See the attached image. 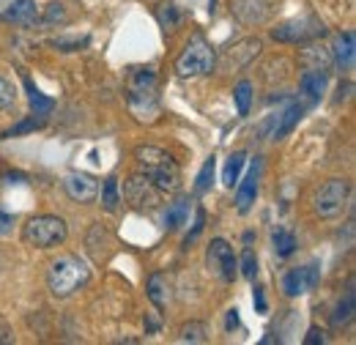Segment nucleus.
<instances>
[{"label": "nucleus", "mask_w": 356, "mask_h": 345, "mask_svg": "<svg viewBox=\"0 0 356 345\" xmlns=\"http://www.w3.org/2000/svg\"><path fill=\"white\" fill-rule=\"evenodd\" d=\"M90 280L88 263L80 255H60L49 263L47 268V285L55 299H69L80 288H86Z\"/></svg>", "instance_id": "obj_1"}, {"label": "nucleus", "mask_w": 356, "mask_h": 345, "mask_svg": "<svg viewBox=\"0 0 356 345\" xmlns=\"http://www.w3.org/2000/svg\"><path fill=\"white\" fill-rule=\"evenodd\" d=\"M134 159L140 165V172L145 178H151V184L159 192H176L181 186V170H178L176 159L168 151L154 148V145H140L134 151Z\"/></svg>", "instance_id": "obj_2"}, {"label": "nucleus", "mask_w": 356, "mask_h": 345, "mask_svg": "<svg viewBox=\"0 0 356 345\" xmlns=\"http://www.w3.org/2000/svg\"><path fill=\"white\" fill-rule=\"evenodd\" d=\"M214 66H217V55H214L211 44L197 33L186 42L184 52L178 55L176 74L178 77H206L214 72Z\"/></svg>", "instance_id": "obj_3"}, {"label": "nucleus", "mask_w": 356, "mask_h": 345, "mask_svg": "<svg viewBox=\"0 0 356 345\" xmlns=\"http://www.w3.org/2000/svg\"><path fill=\"white\" fill-rule=\"evenodd\" d=\"M69 236V227L60 216H33L28 219V225L22 227V241L28 247H36V250H52L58 244H63Z\"/></svg>", "instance_id": "obj_4"}, {"label": "nucleus", "mask_w": 356, "mask_h": 345, "mask_svg": "<svg viewBox=\"0 0 356 345\" xmlns=\"http://www.w3.org/2000/svg\"><path fill=\"white\" fill-rule=\"evenodd\" d=\"M348 195H351V186H348L346 178H329V181H323L318 186L312 209L321 219H334V216L343 214V209L348 206Z\"/></svg>", "instance_id": "obj_5"}, {"label": "nucleus", "mask_w": 356, "mask_h": 345, "mask_svg": "<svg viewBox=\"0 0 356 345\" xmlns=\"http://www.w3.org/2000/svg\"><path fill=\"white\" fill-rule=\"evenodd\" d=\"M326 33L323 22L315 19L312 14H305V17H296V19H288L282 25H277L271 31V39L277 42H288V44H307L312 39H321Z\"/></svg>", "instance_id": "obj_6"}, {"label": "nucleus", "mask_w": 356, "mask_h": 345, "mask_svg": "<svg viewBox=\"0 0 356 345\" xmlns=\"http://www.w3.org/2000/svg\"><path fill=\"white\" fill-rule=\"evenodd\" d=\"M206 266L222 282H233L238 277V258L233 255V247L225 239H214L209 244V250H206Z\"/></svg>", "instance_id": "obj_7"}, {"label": "nucleus", "mask_w": 356, "mask_h": 345, "mask_svg": "<svg viewBox=\"0 0 356 345\" xmlns=\"http://www.w3.org/2000/svg\"><path fill=\"white\" fill-rule=\"evenodd\" d=\"M124 198L132 203L134 209H156L159 200H162V192L151 184V178H145L143 172H137L132 178H127Z\"/></svg>", "instance_id": "obj_8"}, {"label": "nucleus", "mask_w": 356, "mask_h": 345, "mask_svg": "<svg viewBox=\"0 0 356 345\" xmlns=\"http://www.w3.org/2000/svg\"><path fill=\"white\" fill-rule=\"evenodd\" d=\"M321 280V268L310 263V266H299V268H291L282 274V294L288 299H296V296H305L307 291H312Z\"/></svg>", "instance_id": "obj_9"}, {"label": "nucleus", "mask_w": 356, "mask_h": 345, "mask_svg": "<svg viewBox=\"0 0 356 345\" xmlns=\"http://www.w3.org/2000/svg\"><path fill=\"white\" fill-rule=\"evenodd\" d=\"M63 189L74 203H83V206H88L99 198V181L88 172H69L63 178Z\"/></svg>", "instance_id": "obj_10"}, {"label": "nucleus", "mask_w": 356, "mask_h": 345, "mask_svg": "<svg viewBox=\"0 0 356 345\" xmlns=\"http://www.w3.org/2000/svg\"><path fill=\"white\" fill-rule=\"evenodd\" d=\"M271 0H233V14L241 25H261L271 17Z\"/></svg>", "instance_id": "obj_11"}, {"label": "nucleus", "mask_w": 356, "mask_h": 345, "mask_svg": "<svg viewBox=\"0 0 356 345\" xmlns=\"http://www.w3.org/2000/svg\"><path fill=\"white\" fill-rule=\"evenodd\" d=\"M261 162H255L250 172L244 175V178H238V189H236V209H238V214H247L250 209H252V203H255V198H258V184H261Z\"/></svg>", "instance_id": "obj_12"}, {"label": "nucleus", "mask_w": 356, "mask_h": 345, "mask_svg": "<svg viewBox=\"0 0 356 345\" xmlns=\"http://www.w3.org/2000/svg\"><path fill=\"white\" fill-rule=\"evenodd\" d=\"M0 19L17 25H33L39 19L36 0H0Z\"/></svg>", "instance_id": "obj_13"}, {"label": "nucleus", "mask_w": 356, "mask_h": 345, "mask_svg": "<svg viewBox=\"0 0 356 345\" xmlns=\"http://www.w3.org/2000/svg\"><path fill=\"white\" fill-rule=\"evenodd\" d=\"M299 88H302V96H305L307 102H318V99L323 96V90H326V72H321V69H307V72L302 74V80H299Z\"/></svg>", "instance_id": "obj_14"}, {"label": "nucleus", "mask_w": 356, "mask_h": 345, "mask_svg": "<svg viewBox=\"0 0 356 345\" xmlns=\"http://www.w3.org/2000/svg\"><path fill=\"white\" fill-rule=\"evenodd\" d=\"M354 58H356V36L354 31H346L334 42V63L340 69H351L354 66Z\"/></svg>", "instance_id": "obj_15"}, {"label": "nucleus", "mask_w": 356, "mask_h": 345, "mask_svg": "<svg viewBox=\"0 0 356 345\" xmlns=\"http://www.w3.org/2000/svg\"><path fill=\"white\" fill-rule=\"evenodd\" d=\"M148 299L156 310H165L170 304V282L165 274H151L148 277Z\"/></svg>", "instance_id": "obj_16"}, {"label": "nucleus", "mask_w": 356, "mask_h": 345, "mask_svg": "<svg viewBox=\"0 0 356 345\" xmlns=\"http://www.w3.org/2000/svg\"><path fill=\"white\" fill-rule=\"evenodd\" d=\"M354 312H356V294H354V282L348 285V291H346V296L337 302L334 307V312H332V323L340 329V326H348L351 321H354Z\"/></svg>", "instance_id": "obj_17"}, {"label": "nucleus", "mask_w": 356, "mask_h": 345, "mask_svg": "<svg viewBox=\"0 0 356 345\" xmlns=\"http://www.w3.org/2000/svg\"><path fill=\"white\" fill-rule=\"evenodd\" d=\"M189 209H192V200H189V198H178L176 203H170L168 211H165V227H168V230L184 227L186 219H189Z\"/></svg>", "instance_id": "obj_18"}, {"label": "nucleus", "mask_w": 356, "mask_h": 345, "mask_svg": "<svg viewBox=\"0 0 356 345\" xmlns=\"http://www.w3.org/2000/svg\"><path fill=\"white\" fill-rule=\"evenodd\" d=\"M302 113H305V107H302L299 102L288 104V107H285V113H282V115H277V124H274V131H271V137H282V134H288V131H291L293 127H296V124H299Z\"/></svg>", "instance_id": "obj_19"}, {"label": "nucleus", "mask_w": 356, "mask_h": 345, "mask_svg": "<svg viewBox=\"0 0 356 345\" xmlns=\"http://www.w3.org/2000/svg\"><path fill=\"white\" fill-rule=\"evenodd\" d=\"M244 165H247V154H244V151L230 154V159L225 162V170H222V184L227 189H233V186L238 184V175L244 170Z\"/></svg>", "instance_id": "obj_20"}, {"label": "nucleus", "mask_w": 356, "mask_h": 345, "mask_svg": "<svg viewBox=\"0 0 356 345\" xmlns=\"http://www.w3.org/2000/svg\"><path fill=\"white\" fill-rule=\"evenodd\" d=\"M156 74L154 69H137L132 74V99L134 96H154Z\"/></svg>", "instance_id": "obj_21"}, {"label": "nucleus", "mask_w": 356, "mask_h": 345, "mask_svg": "<svg viewBox=\"0 0 356 345\" xmlns=\"http://www.w3.org/2000/svg\"><path fill=\"white\" fill-rule=\"evenodd\" d=\"M271 244H274V252H277V258H291V255H293V250H296V236H293L291 230L280 227V230H274V236H271Z\"/></svg>", "instance_id": "obj_22"}, {"label": "nucleus", "mask_w": 356, "mask_h": 345, "mask_svg": "<svg viewBox=\"0 0 356 345\" xmlns=\"http://www.w3.org/2000/svg\"><path fill=\"white\" fill-rule=\"evenodd\" d=\"M22 83H25V90H28V102H31V107L36 110V115H47V113L52 110V104H55V102H52V99H47L44 93H42L39 88L33 86L28 77H25Z\"/></svg>", "instance_id": "obj_23"}, {"label": "nucleus", "mask_w": 356, "mask_h": 345, "mask_svg": "<svg viewBox=\"0 0 356 345\" xmlns=\"http://www.w3.org/2000/svg\"><path fill=\"white\" fill-rule=\"evenodd\" d=\"M178 337H181L184 343H206V340H209V326L200 323V321H189V323L181 326Z\"/></svg>", "instance_id": "obj_24"}, {"label": "nucleus", "mask_w": 356, "mask_h": 345, "mask_svg": "<svg viewBox=\"0 0 356 345\" xmlns=\"http://www.w3.org/2000/svg\"><path fill=\"white\" fill-rule=\"evenodd\" d=\"M214 170H217V159L209 157V159L203 162L200 172H197V181H195V192H197V195H203V192L211 189V184H214Z\"/></svg>", "instance_id": "obj_25"}, {"label": "nucleus", "mask_w": 356, "mask_h": 345, "mask_svg": "<svg viewBox=\"0 0 356 345\" xmlns=\"http://www.w3.org/2000/svg\"><path fill=\"white\" fill-rule=\"evenodd\" d=\"M233 96H236V107H238V115H247L250 113V104H252V83L250 80H241L236 90H233Z\"/></svg>", "instance_id": "obj_26"}, {"label": "nucleus", "mask_w": 356, "mask_h": 345, "mask_svg": "<svg viewBox=\"0 0 356 345\" xmlns=\"http://www.w3.org/2000/svg\"><path fill=\"white\" fill-rule=\"evenodd\" d=\"M118 203H121V198H118V178H107L104 189H102V206H104V211H115Z\"/></svg>", "instance_id": "obj_27"}, {"label": "nucleus", "mask_w": 356, "mask_h": 345, "mask_svg": "<svg viewBox=\"0 0 356 345\" xmlns=\"http://www.w3.org/2000/svg\"><path fill=\"white\" fill-rule=\"evenodd\" d=\"M104 247H107V233L102 230V225H93L88 233V250L96 255V258H102Z\"/></svg>", "instance_id": "obj_28"}, {"label": "nucleus", "mask_w": 356, "mask_h": 345, "mask_svg": "<svg viewBox=\"0 0 356 345\" xmlns=\"http://www.w3.org/2000/svg\"><path fill=\"white\" fill-rule=\"evenodd\" d=\"M238 268H241V277L255 280V274H258V258H255V252H252L250 247L241 252V258H238Z\"/></svg>", "instance_id": "obj_29"}, {"label": "nucleus", "mask_w": 356, "mask_h": 345, "mask_svg": "<svg viewBox=\"0 0 356 345\" xmlns=\"http://www.w3.org/2000/svg\"><path fill=\"white\" fill-rule=\"evenodd\" d=\"M14 102H17V88L6 74H0V110H8Z\"/></svg>", "instance_id": "obj_30"}, {"label": "nucleus", "mask_w": 356, "mask_h": 345, "mask_svg": "<svg viewBox=\"0 0 356 345\" xmlns=\"http://www.w3.org/2000/svg\"><path fill=\"white\" fill-rule=\"evenodd\" d=\"M42 127H44V118H36V115H33V118H28V121H22V124H17L14 129H8V131H6V134H8V137H17V134H25V131L42 129Z\"/></svg>", "instance_id": "obj_31"}, {"label": "nucleus", "mask_w": 356, "mask_h": 345, "mask_svg": "<svg viewBox=\"0 0 356 345\" xmlns=\"http://www.w3.org/2000/svg\"><path fill=\"white\" fill-rule=\"evenodd\" d=\"M203 225H206V214H203V209H197V214H195V225H192V233L184 239V247H189L197 236H200V230H203Z\"/></svg>", "instance_id": "obj_32"}, {"label": "nucleus", "mask_w": 356, "mask_h": 345, "mask_svg": "<svg viewBox=\"0 0 356 345\" xmlns=\"http://www.w3.org/2000/svg\"><path fill=\"white\" fill-rule=\"evenodd\" d=\"M47 22H66V8L60 3H49L47 6Z\"/></svg>", "instance_id": "obj_33"}, {"label": "nucleus", "mask_w": 356, "mask_h": 345, "mask_svg": "<svg viewBox=\"0 0 356 345\" xmlns=\"http://www.w3.org/2000/svg\"><path fill=\"white\" fill-rule=\"evenodd\" d=\"M233 329H238V310L236 307H230L227 318H225V332H233Z\"/></svg>", "instance_id": "obj_34"}, {"label": "nucleus", "mask_w": 356, "mask_h": 345, "mask_svg": "<svg viewBox=\"0 0 356 345\" xmlns=\"http://www.w3.org/2000/svg\"><path fill=\"white\" fill-rule=\"evenodd\" d=\"M6 343H14V332H11V326L0 318V345H6Z\"/></svg>", "instance_id": "obj_35"}, {"label": "nucleus", "mask_w": 356, "mask_h": 345, "mask_svg": "<svg viewBox=\"0 0 356 345\" xmlns=\"http://www.w3.org/2000/svg\"><path fill=\"white\" fill-rule=\"evenodd\" d=\"M318 343H326V337H323V332L318 326H312L310 335H307V345H318Z\"/></svg>", "instance_id": "obj_36"}, {"label": "nucleus", "mask_w": 356, "mask_h": 345, "mask_svg": "<svg viewBox=\"0 0 356 345\" xmlns=\"http://www.w3.org/2000/svg\"><path fill=\"white\" fill-rule=\"evenodd\" d=\"M255 310L258 312H266V296H264V288H255Z\"/></svg>", "instance_id": "obj_37"}, {"label": "nucleus", "mask_w": 356, "mask_h": 345, "mask_svg": "<svg viewBox=\"0 0 356 345\" xmlns=\"http://www.w3.org/2000/svg\"><path fill=\"white\" fill-rule=\"evenodd\" d=\"M11 222H14V216H8V214H3V211H0V236H3V233H8V225H11Z\"/></svg>", "instance_id": "obj_38"}]
</instances>
